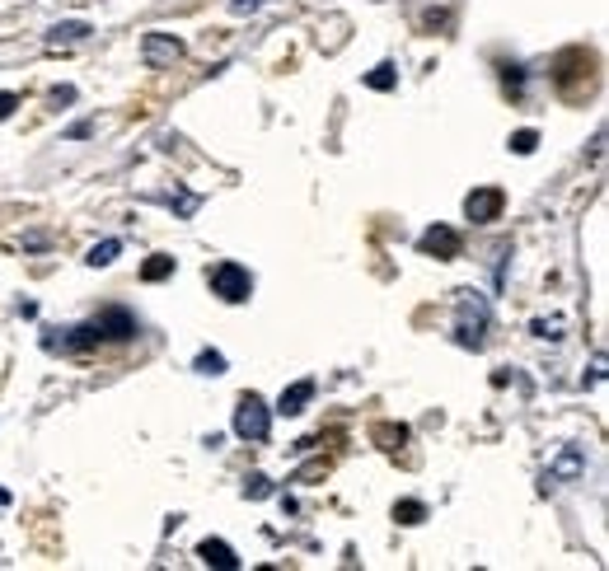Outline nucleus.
I'll list each match as a JSON object with an SVG mask.
<instances>
[{"label": "nucleus", "instance_id": "nucleus-1", "mask_svg": "<svg viewBox=\"0 0 609 571\" xmlns=\"http://www.w3.org/2000/svg\"><path fill=\"white\" fill-rule=\"evenodd\" d=\"M492 328V305L483 290H459V319H455V342L459 347H483Z\"/></svg>", "mask_w": 609, "mask_h": 571}, {"label": "nucleus", "instance_id": "nucleus-2", "mask_svg": "<svg viewBox=\"0 0 609 571\" xmlns=\"http://www.w3.org/2000/svg\"><path fill=\"white\" fill-rule=\"evenodd\" d=\"M207 286H211V295H220L226 305H244L248 295H254V277H248V267L244 262H216L211 271H207Z\"/></svg>", "mask_w": 609, "mask_h": 571}, {"label": "nucleus", "instance_id": "nucleus-3", "mask_svg": "<svg viewBox=\"0 0 609 571\" xmlns=\"http://www.w3.org/2000/svg\"><path fill=\"white\" fill-rule=\"evenodd\" d=\"M235 436L239 441H254V445H263L272 436V407L258 394H244L239 398V407H235Z\"/></svg>", "mask_w": 609, "mask_h": 571}, {"label": "nucleus", "instance_id": "nucleus-4", "mask_svg": "<svg viewBox=\"0 0 609 571\" xmlns=\"http://www.w3.org/2000/svg\"><path fill=\"white\" fill-rule=\"evenodd\" d=\"M502 206H507V193H502V187H474V193L464 197V215H469L474 225L497 221V215H502Z\"/></svg>", "mask_w": 609, "mask_h": 571}, {"label": "nucleus", "instance_id": "nucleus-5", "mask_svg": "<svg viewBox=\"0 0 609 571\" xmlns=\"http://www.w3.org/2000/svg\"><path fill=\"white\" fill-rule=\"evenodd\" d=\"M94 328L103 342H127V338H136V319L122 305H108L103 314H94Z\"/></svg>", "mask_w": 609, "mask_h": 571}, {"label": "nucleus", "instance_id": "nucleus-6", "mask_svg": "<svg viewBox=\"0 0 609 571\" xmlns=\"http://www.w3.org/2000/svg\"><path fill=\"white\" fill-rule=\"evenodd\" d=\"M183 57V43L174 33H146L141 38V62L146 66H174Z\"/></svg>", "mask_w": 609, "mask_h": 571}, {"label": "nucleus", "instance_id": "nucleus-7", "mask_svg": "<svg viewBox=\"0 0 609 571\" xmlns=\"http://www.w3.org/2000/svg\"><path fill=\"white\" fill-rule=\"evenodd\" d=\"M418 249H422V253H436V258H459V230H450V225H431V230H422Z\"/></svg>", "mask_w": 609, "mask_h": 571}, {"label": "nucleus", "instance_id": "nucleus-8", "mask_svg": "<svg viewBox=\"0 0 609 571\" xmlns=\"http://www.w3.org/2000/svg\"><path fill=\"white\" fill-rule=\"evenodd\" d=\"M310 398H314V379H295V385L282 389V398H276V413H282V417H300L304 407H310Z\"/></svg>", "mask_w": 609, "mask_h": 571}, {"label": "nucleus", "instance_id": "nucleus-9", "mask_svg": "<svg viewBox=\"0 0 609 571\" xmlns=\"http://www.w3.org/2000/svg\"><path fill=\"white\" fill-rule=\"evenodd\" d=\"M198 557H202L207 566H220V571H239V553L230 548L226 538H207L202 548H198Z\"/></svg>", "mask_w": 609, "mask_h": 571}, {"label": "nucleus", "instance_id": "nucleus-10", "mask_svg": "<svg viewBox=\"0 0 609 571\" xmlns=\"http://www.w3.org/2000/svg\"><path fill=\"white\" fill-rule=\"evenodd\" d=\"M581 473H586V459H581L576 445H567V450L548 464V478H563V482H572V478H581Z\"/></svg>", "mask_w": 609, "mask_h": 571}, {"label": "nucleus", "instance_id": "nucleus-11", "mask_svg": "<svg viewBox=\"0 0 609 571\" xmlns=\"http://www.w3.org/2000/svg\"><path fill=\"white\" fill-rule=\"evenodd\" d=\"M80 38H90V24L85 19H66V24H52L47 29V43L57 47V43H80Z\"/></svg>", "mask_w": 609, "mask_h": 571}, {"label": "nucleus", "instance_id": "nucleus-12", "mask_svg": "<svg viewBox=\"0 0 609 571\" xmlns=\"http://www.w3.org/2000/svg\"><path fill=\"white\" fill-rule=\"evenodd\" d=\"M118 253H122V239H103V243H94V249L85 253V262H90V267H108Z\"/></svg>", "mask_w": 609, "mask_h": 571}, {"label": "nucleus", "instance_id": "nucleus-13", "mask_svg": "<svg viewBox=\"0 0 609 571\" xmlns=\"http://www.w3.org/2000/svg\"><path fill=\"white\" fill-rule=\"evenodd\" d=\"M141 277H146V281H164V277H174V258H169V253H155V258L141 267Z\"/></svg>", "mask_w": 609, "mask_h": 571}, {"label": "nucleus", "instance_id": "nucleus-14", "mask_svg": "<svg viewBox=\"0 0 609 571\" xmlns=\"http://www.w3.org/2000/svg\"><path fill=\"white\" fill-rule=\"evenodd\" d=\"M394 80H399V75H394V66H390V62H380V66H375V71L366 75V85L384 94V90H394Z\"/></svg>", "mask_w": 609, "mask_h": 571}, {"label": "nucleus", "instance_id": "nucleus-15", "mask_svg": "<svg viewBox=\"0 0 609 571\" xmlns=\"http://www.w3.org/2000/svg\"><path fill=\"white\" fill-rule=\"evenodd\" d=\"M394 520H403V525H422V520H427V506H422V501H399V506H394Z\"/></svg>", "mask_w": 609, "mask_h": 571}, {"label": "nucleus", "instance_id": "nucleus-16", "mask_svg": "<svg viewBox=\"0 0 609 571\" xmlns=\"http://www.w3.org/2000/svg\"><path fill=\"white\" fill-rule=\"evenodd\" d=\"M192 370L198 375H226V357H220V351H202V357L192 361Z\"/></svg>", "mask_w": 609, "mask_h": 571}, {"label": "nucleus", "instance_id": "nucleus-17", "mask_svg": "<svg viewBox=\"0 0 609 571\" xmlns=\"http://www.w3.org/2000/svg\"><path fill=\"white\" fill-rule=\"evenodd\" d=\"M244 497H254V501L272 497V478H263V473H248V478H244Z\"/></svg>", "mask_w": 609, "mask_h": 571}, {"label": "nucleus", "instance_id": "nucleus-18", "mask_svg": "<svg viewBox=\"0 0 609 571\" xmlns=\"http://www.w3.org/2000/svg\"><path fill=\"white\" fill-rule=\"evenodd\" d=\"M535 146H539V131H535V127H525V131L511 136V150H516V155H535Z\"/></svg>", "mask_w": 609, "mask_h": 571}, {"label": "nucleus", "instance_id": "nucleus-19", "mask_svg": "<svg viewBox=\"0 0 609 571\" xmlns=\"http://www.w3.org/2000/svg\"><path fill=\"white\" fill-rule=\"evenodd\" d=\"M375 436H380V441H390V445H384V450H399V445L408 441V426H380V431H375Z\"/></svg>", "mask_w": 609, "mask_h": 571}, {"label": "nucleus", "instance_id": "nucleus-20", "mask_svg": "<svg viewBox=\"0 0 609 571\" xmlns=\"http://www.w3.org/2000/svg\"><path fill=\"white\" fill-rule=\"evenodd\" d=\"M530 328H535V338H563V323L558 319H535Z\"/></svg>", "mask_w": 609, "mask_h": 571}, {"label": "nucleus", "instance_id": "nucleus-21", "mask_svg": "<svg viewBox=\"0 0 609 571\" xmlns=\"http://www.w3.org/2000/svg\"><path fill=\"white\" fill-rule=\"evenodd\" d=\"M502 80H507V90H516V94H520V85H525L520 66H502Z\"/></svg>", "mask_w": 609, "mask_h": 571}, {"label": "nucleus", "instance_id": "nucleus-22", "mask_svg": "<svg viewBox=\"0 0 609 571\" xmlns=\"http://www.w3.org/2000/svg\"><path fill=\"white\" fill-rule=\"evenodd\" d=\"M263 10V0H230V14H254Z\"/></svg>", "mask_w": 609, "mask_h": 571}, {"label": "nucleus", "instance_id": "nucleus-23", "mask_svg": "<svg viewBox=\"0 0 609 571\" xmlns=\"http://www.w3.org/2000/svg\"><path fill=\"white\" fill-rule=\"evenodd\" d=\"M71 99H75L71 85H57V90H52V103H71Z\"/></svg>", "mask_w": 609, "mask_h": 571}, {"label": "nucleus", "instance_id": "nucleus-24", "mask_svg": "<svg viewBox=\"0 0 609 571\" xmlns=\"http://www.w3.org/2000/svg\"><path fill=\"white\" fill-rule=\"evenodd\" d=\"M14 113V94H0V122H5Z\"/></svg>", "mask_w": 609, "mask_h": 571}, {"label": "nucleus", "instance_id": "nucleus-25", "mask_svg": "<svg viewBox=\"0 0 609 571\" xmlns=\"http://www.w3.org/2000/svg\"><path fill=\"white\" fill-rule=\"evenodd\" d=\"M10 506V492H5V487H0V510H5Z\"/></svg>", "mask_w": 609, "mask_h": 571}]
</instances>
